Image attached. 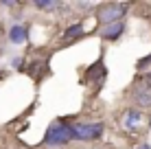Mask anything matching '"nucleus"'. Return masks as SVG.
<instances>
[{"instance_id":"1","label":"nucleus","mask_w":151,"mask_h":149,"mask_svg":"<svg viewBox=\"0 0 151 149\" xmlns=\"http://www.w3.org/2000/svg\"><path fill=\"white\" fill-rule=\"evenodd\" d=\"M70 140H75V136H72V125L61 123V121L50 123V127L46 130V136H44V143L48 147H61V145H68Z\"/></svg>"},{"instance_id":"9","label":"nucleus","mask_w":151,"mask_h":149,"mask_svg":"<svg viewBox=\"0 0 151 149\" xmlns=\"http://www.w3.org/2000/svg\"><path fill=\"white\" fill-rule=\"evenodd\" d=\"M35 7L37 9H44V11H53V9H57V7H61V2H55V0H37L35 2Z\"/></svg>"},{"instance_id":"6","label":"nucleus","mask_w":151,"mask_h":149,"mask_svg":"<svg viewBox=\"0 0 151 149\" xmlns=\"http://www.w3.org/2000/svg\"><path fill=\"white\" fill-rule=\"evenodd\" d=\"M138 125H140V112L138 110H127L125 116H123V127L129 130V132H136Z\"/></svg>"},{"instance_id":"10","label":"nucleus","mask_w":151,"mask_h":149,"mask_svg":"<svg viewBox=\"0 0 151 149\" xmlns=\"http://www.w3.org/2000/svg\"><path fill=\"white\" fill-rule=\"evenodd\" d=\"M136 149H151V145H149V143H140Z\"/></svg>"},{"instance_id":"11","label":"nucleus","mask_w":151,"mask_h":149,"mask_svg":"<svg viewBox=\"0 0 151 149\" xmlns=\"http://www.w3.org/2000/svg\"><path fill=\"white\" fill-rule=\"evenodd\" d=\"M149 127H151V119H149Z\"/></svg>"},{"instance_id":"4","label":"nucleus","mask_w":151,"mask_h":149,"mask_svg":"<svg viewBox=\"0 0 151 149\" xmlns=\"http://www.w3.org/2000/svg\"><path fill=\"white\" fill-rule=\"evenodd\" d=\"M132 96H134V103H138L140 107H151V83H147V81L136 83Z\"/></svg>"},{"instance_id":"7","label":"nucleus","mask_w":151,"mask_h":149,"mask_svg":"<svg viewBox=\"0 0 151 149\" xmlns=\"http://www.w3.org/2000/svg\"><path fill=\"white\" fill-rule=\"evenodd\" d=\"M29 37V31L27 27H22V24H13L11 29H9V40H11L13 44H24Z\"/></svg>"},{"instance_id":"2","label":"nucleus","mask_w":151,"mask_h":149,"mask_svg":"<svg viewBox=\"0 0 151 149\" xmlns=\"http://www.w3.org/2000/svg\"><path fill=\"white\" fill-rule=\"evenodd\" d=\"M103 132H105L103 123H72V136H75V140H81V143L99 140L103 136Z\"/></svg>"},{"instance_id":"5","label":"nucleus","mask_w":151,"mask_h":149,"mask_svg":"<svg viewBox=\"0 0 151 149\" xmlns=\"http://www.w3.org/2000/svg\"><path fill=\"white\" fill-rule=\"evenodd\" d=\"M123 31H125V24H123V22H114V24H107V27H103L99 35H101L103 40H110V42H112V40H118V37H121Z\"/></svg>"},{"instance_id":"3","label":"nucleus","mask_w":151,"mask_h":149,"mask_svg":"<svg viewBox=\"0 0 151 149\" xmlns=\"http://www.w3.org/2000/svg\"><path fill=\"white\" fill-rule=\"evenodd\" d=\"M127 13V4H121V2H107L99 9V20L103 22V27L107 24H114V22H123V15Z\"/></svg>"},{"instance_id":"8","label":"nucleus","mask_w":151,"mask_h":149,"mask_svg":"<svg viewBox=\"0 0 151 149\" xmlns=\"http://www.w3.org/2000/svg\"><path fill=\"white\" fill-rule=\"evenodd\" d=\"M83 33V24H72V27H68V29H66V37H68V40H75V37H79V35Z\"/></svg>"}]
</instances>
